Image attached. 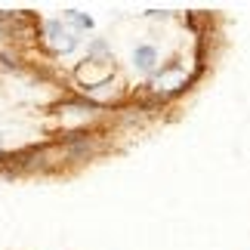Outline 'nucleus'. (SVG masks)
Segmentation results:
<instances>
[{
    "instance_id": "obj_1",
    "label": "nucleus",
    "mask_w": 250,
    "mask_h": 250,
    "mask_svg": "<svg viewBox=\"0 0 250 250\" xmlns=\"http://www.w3.org/2000/svg\"><path fill=\"white\" fill-rule=\"evenodd\" d=\"M43 28H46V41H50V46H53L56 53H71L74 46H78V37L65 31V28H62V22H56V19H50V22H46Z\"/></svg>"
},
{
    "instance_id": "obj_2",
    "label": "nucleus",
    "mask_w": 250,
    "mask_h": 250,
    "mask_svg": "<svg viewBox=\"0 0 250 250\" xmlns=\"http://www.w3.org/2000/svg\"><path fill=\"white\" fill-rule=\"evenodd\" d=\"M133 65H136V71H142V74H155V65H158V50H155L151 43L136 46V53H133Z\"/></svg>"
},
{
    "instance_id": "obj_3",
    "label": "nucleus",
    "mask_w": 250,
    "mask_h": 250,
    "mask_svg": "<svg viewBox=\"0 0 250 250\" xmlns=\"http://www.w3.org/2000/svg\"><path fill=\"white\" fill-rule=\"evenodd\" d=\"M65 19H68L74 28H81V31H93V19L78 13V9H65Z\"/></svg>"
},
{
    "instance_id": "obj_4",
    "label": "nucleus",
    "mask_w": 250,
    "mask_h": 250,
    "mask_svg": "<svg viewBox=\"0 0 250 250\" xmlns=\"http://www.w3.org/2000/svg\"><path fill=\"white\" fill-rule=\"evenodd\" d=\"M105 53H108V43H105L102 37H96V41L90 43V59L93 56H105Z\"/></svg>"
}]
</instances>
